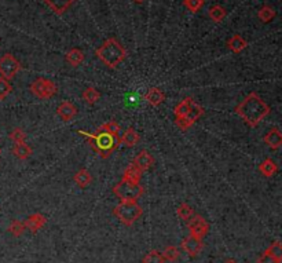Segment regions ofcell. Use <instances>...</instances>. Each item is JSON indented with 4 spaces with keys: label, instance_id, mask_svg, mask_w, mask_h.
I'll return each instance as SVG.
<instances>
[{
    "label": "cell",
    "instance_id": "obj_1",
    "mask_svg": "<svg viewBox=\"0 0 282 263\" xmlns=\"http://www.w3.org/2000/svg\"><path fill=\"white\" fill-rule=\"evenodd\" d=\"M236 113L251 127L258 124L268 116L270 106L256 93H251L240 105H237Z\"/></svg>",
    "mask_w": 282,
    "mask_h": 263
},
{
    "label": "cell",
    "instance_id": "obj_2",
    "mask_svg": "<svg viewBox=\"0 0 282 263\" xmlns=\"http://www.w3.org/2000/svg\"><path fill=\"white\" fill-rule=\"evenodd\" d=\"M79 134L81 137L88 138V143L91 145V147L102 157V159H107L112 152H115L119 143H120V138L119 137H113L110 134H107L105 131H100L97 130L95 134H90L87 131H81L79 130Z\"/></svg>",
    "mask_w": 282,
    "mask_h": 263
},
{
    "label": "cell",
    "instance_id": "obj_3",
    "mask_svg": "<svg viewBox=\"0 0 282 263\" xmlns=\"http://www.w3.org/2000/svg\"><path fill=\"white\" fill-rule=\"evenodd\" d=\"M97 55L106 66L113 69L125 60L127 51L115 38H110L97 50Z\"/></svg>",
    "mask_w": 282,
    "mask_h": 263
},
{
    "label": "cell",
    "instance_id": "obj_4",
    "mask_svg": "<svg viewBox=\"0 0 282 263\" xmlns=\"http://www.w3.org/2000/svg\"><path fill=\"white\" fill-rule=\"evenodd\" d=\"M115 217L119 218V221L125 226H132L139 218L142 217L143 209L137 202H121L119 205H116L113 211Z\"/></svg>",
    "mask_w": 282,
    "mask_h": 263
},
{
    "label": "cell",
    "instance_id": "obj_5",
    "mask_svg": "<svg viewBox=\"0 0 282 263\" xmlns=\"http://www.w3.org/2000/svg\"><path fill=\"white\" fill-rule=\"evenodd\" d=\"M113 193L121 202H138V199L145 193V187L141 186V183H131L128 181L121 179L113 187Z\"/></svg>",
    "mask_w": 282,
    "mask_h": 263
},
{
    "label": "cell",
    "instance_id": "obj_6",
    "mask_svg": "<svg viewBox=\"0 0 282 263\" xmlns=\"http://www.w3.org/2000/svg\"><path fill=\"white\" fill-rule=\"evenodd\" d=\"M57 85L54 81L44 78L36 79L31 84V91L35 97H38L40 100H48L57 94Z\"/></svg>",
    "mask_w": 282,
    "mask_h": 263
},
{
    "label": "cell",
    "instance_id": "obj_7",
    "mask_svg": "<svg viewBox=\"0 0 282 263\" xmlns=\"http://www.w3.org/2000/svg\"><path fill=\"white\" fill-rule=\"evenodd\" d=\"M21 70V63L13 54H4L0 58V76L6 80H11Z\"/></svg>",
    "mask_w": 282,
    "mask_h": 263
},
{
    "label": "cell",
    "instance_id": "obj_8",
    "mask_svg": "<svg viewBox=\"0 0 282 263\" xmlns=\"http://www.w3.org/2000/svg\"><path fill=\"white\" fill-rule=\"evenodd\" d=\"M202 113H204L202 106L194 102V103L191 105V108L189 109V112H187L186 116L183 117V119H178V120H175L176 125H178L181 130H187L189 127H191L193 124L199 120L200 117L202 116Z\"/></svg>",
    "mask_w": 282,
    "mask_h": 263
},
{
    "label": "cell",
    "instance_id": "obj_9",
    "mask_svg": "<svg viewBox=\"0 0 282 263\" xmlns=\"http://www.w3.org/2000/svg\"><path fill=\"white\" fill-rule=\"evenodd\" d=\"M187 227H189L190 236L197 237L200 240H202L208 234V232H209V223L206 222L204 218L200 217V215H196L190 222H187Z\"/></svg>",
    "mask_w": 282,
    "mask_h": 263
},
{
    "label": "cell",
    "instance_id": "obj_10",
    "mask_svg": "<svg viewBox=\"0 0 282 263\" xmlns=\"http://www.w3.org/2000/svg\"><path fill=\"white\" fill-rule=\"evenodd\" d=\"M181 247L186 254H189L190 256H196L199 255L200 251L202 249V240H200L197 237H193V236H187L181 243Z\"/></svg>",
    "mask_w": 282,
    "mask_h": 263
},
{
    "label": "cell",
    "instance_id": "obj_11",
    "mask_svg": "<svg viewBox=\"0 0 282 263\" xmlns=\"http://www.w3.org/2000/svg\"><path fill=\"white\" fill-rule=\"evenodd\" d=\"M23 223L26 229H29V232L36 233L47 223V218L43 214H33Z\"/></svg>",
    "mask_w": 282,
    "mask_h": 263
},
{
    "label": "cell",
    "instance_id": "obj_12",
    "mask_svg": "<svg viewBox=\"0 0 282 263\" xmlns=\"http://www.w3.org/2000/svg\"><path fill=\"white\" fill-rule=\"evenodd\" d=\"M264 143L271 149H280L282 146V134L278 128H271L270 131L264 135Z\"/></svg>",
    "mask_w": 282,
    "mask_h": 263
},
{
    "label": "cell",
    "instance_id": "obj_13",
    "mask_svg": "<svg viewBox=\"0 0 282 263\" xmlns=\"http://www.w3.org/2000/svg\"><path fill=\"white\" fill-rule=\"evenodd\" d=\"M57 113H58V116L61 117L62 120H65V121H70V120H72V119L77 115V108L73 105V103L65 101V102H62L61 105L58 106V109H57Z\"/></svg>",
    "mask_w": 282,
    "mask_h": 263
},
{
    "label": "cell",
    "instance_id": "obj_14",
    "mask_svg": "<svg viewBox=\"0 0 282 263\" xmlns=\"http://www.w3.org/2000/svg\"><path fill=\"white\" fill-rule=\"evenodd\" d=\"M55 14L62 16L76 0H43Z\"/></svg>",
    "mask_w": 282,
    "mask_h": 263
},
{
    "label": "cell",
    "instance_id": "obj_15",
    "mask_svg": "<svg viewBox=\"0 0 282 263\" xmlns=\"http://www.w3.org/2000/svg\"><path fill=\"white\" fill-rule=\"evenodd\" d=\"M134 164H135L141 171H146L149 170L153 164H154V159H153V156L150 155L147 150H142V152L134 159Z\"/></svg>",
    "mask_w": 282,
    "mask_h": 263
},
{
    "label": "cell",
    "instance_id": "obj_16",
    "mask_svg": "<svg viewBox=\"0 0 282 263\" xmlns=\"http://www.w3.org/2000/svg\"><path fill=\"white\" fill-rule=\"evenodd\" d=\"M142 172H143V171L139 170L137 165L132 162V164H130V165L124 170L122 179H124V181H128V182H131V183H141Z\"/></svg>",
    "mask_w": 282,
    "mask_h": 263
},
{
    "label": "cell",
    "instance_id": "obj_17",
    "mask_svg": "<svg viewBox=\"0 0 282 263\" xmlns=\"http://www.w3.org/2000/svg\"><path fill=\"white\" fill-rule=\"evenodd\" d=\"M145 100L149 102L152 106H160L161 103L164 102V100H165V95H164V93L161 91L160 88L153 87V88H150V90L147 91Z\"/></svg>",
    "mask_w": 282,
    "mask_h": 263
},
{
    "label": "cell",
    "instance_id": "obj_18",
    "mask_svg": "<svg viewBox=\"0 0 282 263\" xmlns=\"http://www.w3.org/2000/svg\"><path fill=\"white\" fill-rule=\"evenodd\" d=\"M246 46H248V41H246L244 38H241L240 35L231 36L229 41H227V47H229L233 53H236V54L241 53V51H244L245 48H246Z\"/></svg>",
    "mask_w": 282,
    "mask_h": 263
},
{
    "label": "cell",
    "instance_id": "obj_19",
    "mask_svg": "<svg viewBox=\"0 0 282 263\" xmlns=\"http://www.w3.org/2000/svg\"><path fill=\"white\" fill-rule=\"evenodd\" d=\"M259 171L264 175V177L271 178V177H274L275 174L278 172V165H277V162H275L274 160L266 159V160L259 165Z\"/></svg>",
    "mask_w": 282,
    "mask_h": 263
},
{
    "label": "cell",
    "instance_id": "obj_20",
    "mask_svg": "<svg viewBox=\"0 0 282 263\" xmlns=\"http://www.w3.org/2000/svg\"><path fill=\"white\" fill-rule=\"evenodd\" d=\"M120 142L125 146L134 147L139 142V134L134 128H127L125 132L122 134L121 138H120Z\"/></svg>",
    "mask_w": 282,
    "mask_h": 263
},
{
    "label": "cell",
    "instance_id": "obj_21",
    "mask_svg": "<svg viewBox=\"0 0 282 263\" xmlns=\"http://www.w3.org/2000/svg\"><path fill=\"white\" fill-rule=\"evenodd\" d=\"M193 103H194V100L190 98V97H189V98H184L183 101L179 102V103L176 105L175 110H174V113H175V116H176V120H178V119H183V117L186 116Z\"/></svg>",
    "mask_w": 282,
    "mask_h": 263
},
{
    "label": "cell",
    "instance_id": "obj_22",
    "mask_svg": "<svg viewBox=\"0 0 282 263\" xmlns=\"http://www.w3.org/2000/svg\"><path fill=\"white\" fill-rule=\"evenodd\" d=\"M66 61H68L69 65H72V66H79V65H81L84 62L83 51L79 50V48H72V50H69L68 53H66Z\"/></svg>",
    "mask_w": 282,
    "mask_h": 263
},
{
    "label": "cell",
    "instance_id": "obj_23",
    "mask_svg": "<svg viewBox=\"0 0 282 263\" xmlns=\"http://www.w3.org/2000/svg\"><path fill=\"white\" fill-rule=\"evenodd\" d=\"M176 214H178V217L179 219H182L184 222H190L193 218L196 217V212H194V209L191 208L189 204H186V202H183L181 204L178 209H176Z\"/></svg>",
    "mask_w": 282,
    "mask_h": 263
},
{
    "label": "cell",
    "instance_id": "obj_24",
    "mask_svg": "<svg viewBox=\"0 0 282 263\" xmlns=\"http://www.w3.org/2000/svg\"><path fill=\"white\" fill-rule=\"evenodd\" d=\"M13 153H14V156H16L17 159H20V160H26V159L32 155V147L28 146L25 142H22V143H16V145H14V149H13Z\"/></svg>",
    "mask_w": 282,
    "mask_h": 263
},
{
    "label": "cell",
    "instance_id": "obj_25",
    "mask_svg": "<svg viewBox=\"0 0 282 263\" xmlns=\"http://www.w3.org/2000/svg\"><path fill=\"white\" fill-rule=\"evenodd\" d=\"M91 174L85 170V168H81V170H79L76 174H75V182H76L80 187H87V186L91 183Z\"/></svg>",
    "mask_w": 282,
    "mask_h": 263
},
{
    "label": "cell",
    "instance_id": "obj_26",
    "mask_svg": "<svg viewBox=\"0 0 282 263\" xmlns=\"http://www.w3.org/2000/svg\"><path fill=\"white\" fill-rule=\"evenodd\" d=\"M208 14H209V18H211L214 22H222L227 13H226V8L224 7H222L219 4H215V6L209 8Z\"/></svg>",
    "mask_w": 282,
    "mask_h": 263
},
{
    "label": "cell",
    "instance_id": "obj_27",
    "mask_svg": "<svg viewBox=\"0 0 282 263\" xmlns=\"http://www.w3.org/2000/svg\"><path fill=\"white\" fill-rule=\"evenodd\" d=\"M275 16H277V11L271 6H263L258 13V17L262 22H270L271 20H274Z\"/></svg>",
    "mask_w": 282,
    "mask_h": 263
},
{
    "label": "cell",
    "instance_id": "obj_28",
    "mask_svg": "<svg viewBox=\"0 0 282 263\" xmlns=\"http://www.w3.org/2000/svg\"><path fill=\"white\" fill-rule=\"evenodd\" d=\"M83 100L87 102V103L94 105V103H97V102L101 100V93L98 90L92 88V87H88L83 93Z\"/></svg>",
    "mask_w": 282,
    "mask_h": 263
},
{
    "label": "cell",
    "instance_id": "obj_29",
    "mask_svg": "<svg viewBox=\"0 0 282 263\" xmlns=\"http://www.w3.org/2000/svg\"><path fill=\"white\" fill-rule=\"evenodd\" d=\"M179 256H181V251L175 245H168L162 252L164 261H169V262H175L179 259Z\"/></svg>",
    "mask_w": 282,
    "mask_h": 263
},
{
    "label": "cell",
    "instance_id": "obj_30",
    "mask_svg": "<svg viewBox=\"0 0 282 263\" xmlns=\"http://www.w3.org/2000/svg\"><path fill=\"white\" fill-rule=\"evenodd\" d=\"M264 252H267L268 255L273 256V258L277 259L280 263L282 262V245L280 241H275V243H273L270 247L267 248Z\"/></svg>",
    "mask_w": 282,
    "mask_h": 263
},
{
    "label": "cell",
    "instance_id": "obj_31",
    "mask_svg": "<svg viewBox=\"0 0 282 263\" xmlns=\"http://www.w3.org/2000/svg\"><path fill=\"white\" fill-rule=\"evenodd\" d=\"M25 230H26L25 223L21 222V221H13V222L10 223V226H8V232L11 233L14 237H21Z\"/></svg>",
    "mask_w": 282,
    "mask_h": 263
},
{
    "label": "cell",
    "instance_id": "obj_32",
    "mask_svg": "<svg viewBox=\"0 0 282 263\" xmlns=\"http://www.w3.org/2000/svg\"><path fill=\"white\" fill-rule=\"evenodd\" d=\"M98 130H100V131L107 132V134H110V135H113V137H119V134H120V125L116 123V121H107V123L102 124Z\"/></svg>",
    "mask_w": 282,
    "mask_h": 263
},
{
    "label": "cell",
    "instance_id": "obj_33",
    "mask_svg": "<svg viewBox=\"0 0 282 263\" xmlns=\"http://www.w3.org/2000/svg\"><path fill=\"white\" fill-rule=\"evenodd\" d=\"M143 263H164V258H162L161 252L153 249V251L146 254V256L143 258Z\"/></svg>",
    "mask_w": 282,
    "mask_h": 263
},
{
    "label": "cell",
    "instance_id": "obj_34",
    "mask_svg": "<svg viewBox=\"0 0 282 263\" xmlns=\"http://www.w3.org/2000/svg\"><path fill=\"white\" fill-rule=\"evenodd\" d=\"M11 90H13V87L10 84V81L6 79L0 78V101L7 98V95L11 93Z\"/></svg>",
    "mask_w": 282,
    "mask_h": 263
},
{
    "label": "cell",
    "instance_id": "obj_35",
    "mask_svg": "<svg viewBox=\"0 0 282 263\" xmlns=\"http://www.w3.org/2000/svg\"><path fill=\"white\" fill-rule=\"evenodd\" d=\"M10 140L13 141L14 143H22L26 140V134L21 128H14L13 131L10 132Z\"/></svg>",
    "mask_w": 282,
    "mask_h": 263
},
{
    "label": "cell",
    "instance_id": "obj_36",
    "mask_svg": "<svg viewBox=\"0 0 282 263\" xmlns=\"http://www.w3.org/2000/svg\"><path fill=\"white\" fill-rule=\"evenodd\" d=\"M183 4L190 10L191 13H197L200 8L202 7L204 0H184Z\"/></svg>",
    "mask_w": 282,
    "mask_h": 263
},
{
    "label": "cell",
    "instance_id": "obj_37",
    "mask_svg": "<svg viewBox=\"0 0 282 263\" xmlns=\"http://www.w3.org/2000/svg\"><path fill=\"white\" fill-rule=\"evenodd\" d=\"M258 263H280V262H278L277 259H274L271 255H268L267 252H264V254L259 258Z\"/></svg>",
    "mask_w": 282,
    "mask_h": 263
},
{
    "label": "cell",
    "instance_id": "obj_38",
    "mask_svg": "<svg viewBox=\"0 0 282 263\" xmlns=\"http://www.w3.org/2000/svg\"><path fill=\"white\" fill-rule=\"evenodd\" d=\"M224 263H237L236 261H234V259H229V261H226V262Z\"/></svg>",
    "mask_w": 282,
    "mask_h": 263
},
{
    "label": "cell",
    "instance_id": "obj_39",
    "mask_svg": "<svg viewBox=\"0 0 282 263\" xmlns=\"http://www.w3.org/2000/svg\"><path fill=\"white\" fill-rule=\"evenodd\" d=\"M135 1H137V3H143L145 0H135Z\"/></svg>",
    "mask_w": 282,
    "mask_h": 263
},
{
    "label": "cell",
    "instance_id": "obj_40",
    "mask_svg": "<svg viewBox=\"0 0 282 263\" xmlns=\"http://www.w3.org/2000/svg\"><path fill=\"white\" fill-rule=\"evenodd\" d=\"M0 153H1V149H0Z\"/></svg>",
    "mask_w": 282,
    "mask_h": 263
}]
</instances>
